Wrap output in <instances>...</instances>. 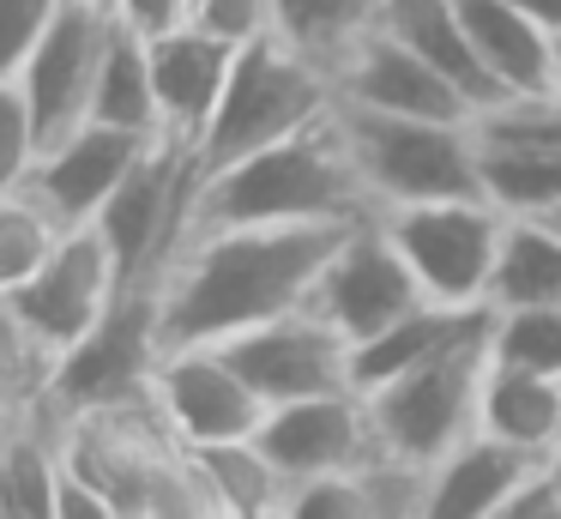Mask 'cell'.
Masks as SVG:
<instances>
[{
	"mask_svg": "<svg viewBox=\"0 0 561 519\" xmlns=\"http://www.w3.org/2000/svg\"><path fill=\"white\" fill-rule=\"evenodd\" d=\"M351 224H224L194 229L163 266L158 326L170 345H224L314 296Z\"/></svg>",
	"mask_w": 561,
	"mask_h": 519,
	"instance_id": "obj_1",
	"label": "cell"
},
{
	"mask_svg": "<svg viewBox=\"0 0 561 519\" xmlns=\"http://www.w3.org/2000/svg\"><path fill=\"white\" fill-rule=\"evenodd\" d=\"M368 212H375V200L356 176L339 115H327L320 127L260 145L236 163L199 169L194 205H187V236L224 224H356Z\"/></svg>",
	"mask_w": 561,
	"mask_h": 519,
	"instance_id": "obj_2",
	"label": "cell"
},
{
	"mask_svg": "<svg viewBox=\"0 0 561 519\" xmlns=\"http://www.w3.org/2000/svg\"><path fill=\"white\" fill-rule=\"evenodd\" d=\"M332 109H339V72L266 31L236 48L224 97L194 145V163L199 169L236 163V157L260 151V145H278L290 133L320 127Z\"/></svg>",
	"mask_w": 561,
	"mask_h": 519,
	"instance_id": "obj_3",
	"label": "cell"
},
{
	"mask_svg": "<svg viewBox=\"0 0 561 519\" xmlns=\"http://www.w3.org/2000/svg\"><path fill=\"white\" fill-rule=\"evenodd\" d=\"M339 133L356 157L375 212L387 205H423V200H465L483 193V151H477V121H423V115H387L339 97Z\"/></svg>",
	"mask_w": 561,
	"mask_h": 519,
	"instance_id": "obj_4",
	"label": "cell"
},
{
	"mask_svg": "<svg viewBox=\"0 0 561 519\" xmlns=\"http://www.w3.org/2000/svg\"><path fill=\"white\" fill-rule=\"evenodd\" d=\"M507 217L489 193L465 200H423V205H387L380 224L399 241L404 266L416 272L428 302L447 308H489L495 296V266L507 241Z\"/></svg>",
	"mask_w": 561,
	"mask_h": 519,
	"instance_id": "obj_5",
	"label": "cell"
},
{
	"mask_svg": "<svg viewBox=\"0 0 561 519\" xmlns=\"http://www.w3.org/2000/svg\"><path fill=\"white\" fill-rule=\"evenodd\" d=\"M489 369V326L471 332L465 345L440 350V357L416 362V369L392 374V381L368 386V417L387 453H404L416 465H435L440 453L477 429V393H483Z\"/></svg>",
	"mask_w": 561,
	"mask_h": 519,
	"instance_id": "obj_6",
	"label": "cell"
},
{
	"mask_svg": "<svg viewBox=\"0 0 561 519\" xmlns=\"http://www.w3.org/2000/svg\"><path fill=\"white\" fill-rule=\"evenodd\" d=\"M163 362V326H158V290L139 284L122 290L115 308L79 338L67 357H55L43 405L55 417H85V410H122L151 398Z\"/></svg>",
	"mask_w": 561,
	"mask_h": 519,
	"instance_id": "obj_7",
	"label": "cell"
},
{
	"mask_svg": "<svg viewBox=\"0 0 561 519\" xmlns=\"http://www.w3.org/2000/svg\"><path fill=\"white\" fill-rule=\"evenodd\" d=\"M194 176H199L194 151L175 145V139H158L134 169H127V181L110 193V205L91 217L98 236L110 241V253H115V266H122V284L127 290L158 284L163 266L175 260V248H182V236H187Z\"/></svg>",
	"mask_w": 561,
	"mask_h": 519,
	"instance_id": "obj_8",
	"label": "cell"
},
{
	"mask_svg": "<svg viewBox=\"0 0 561 519\" xmlns=\"http://www.w3.org/2000/svg\"><path fill=\"white\" fill-rule=\"evenodd\" d=\"M224 350H230V362L248 374V386L266 398V410L290 405V398L356 386L351 381V350L356 345L314 308V302H302V308H290V314H272V320L224 338Z\"/></svg>",
	"mask_w": 561,
	"mask_h": 519,
	"instance_id": "obj_9",
	"label": "cell"
},
{
	"mask_svg": "<svg viewBox=\"0 0 561 519\" xmlns=\"http://www.w3.org/2000/svg\"><path fill=\"white\" fill-rule=\"evenodd\" d=\"M308 302H314L351 345H363V338L387 332L392 320H404V314L428 296H423V284H416V272L404 266L399 241L387 236L380 212H368L344 229V241L332 248V260H327V272H320V284Z\"/></svg>",
	"mask_w": 561,
	"mask_h": 519,
	"instance_id": "obj_10",
	"label": "cell"
},
{
	"mask_svg": "<svg viewBox=\"0 0 561 519\" xmlns=\"http://www.w3.org/2000/svg\"><path fill=\"white\" fill-rule=\"evenodd\" d=\"M151 405L182 447L242 441L266 422V398L248 386L224 345H170L151 381Z\"/></svg>",
	"mask_w": 561,
	"mask_h": 519,
	"instance_id": "obj_11",
	"label": "cell"
},
{
	"mask_svg": "<svg viewBox=\"0 0 561 519\" xmlns=\"http://www.w3.org/2000/svg\"><path fill=\"white\" fill-rule=\"evenodd\" d=\"M122 290L127 284H122V266H115L110 241L98 236V224H79V229H67L61 248L13 290V302L31 320V332L43 338V350H49V357H67V350L115 308Z\"/></svg>",
	"mask_w": 561,
	"mask_h": 519,
	"instance_id": "obj_12",
	"label": "cell"
},
{
	"mask_svg": "<svg viewBox=\"0 0 561 519\" xmlns=\"http://www.w3.org/2000/svg\"><path fill=\"white\" fill-rule=\"evenodd\" d=\"M254 441L266 447L272 465H278L290 483L332 477V471H363L368 459L380 453V435H375V417H368L363 386L272 405Z\"/></svg>",
	"mask_w": 561,
	"mask_h": 519,
	"instance_id": "obj_13",
	"label": "cell"
},
{
	"mask_svg": "<svg viewBox=\"0 0 561 519\" xmlns=\"http://www.w3.org/2000/svg\"><path fill=\"white\" fill-rule=\"evenodd\" d=\"M103 43H110V12L98 0H67L55 12L49 36L37 43V55L19 72L31 115L43 127V145L73 133L79 121H91V91H98V67H103Z\"/></svg>",
	"mask_w": 561,
	"mask_h": 519,
	"instance_id": "obj_14",
	"label": "cell"
},
{
	"mask_svg": "<svg viewBox=\"0 0 561 519\" xmlns=\"http://www.w3.org/2000/svg\"><path fill=\"white\" fill-rule=\"evenodd\" d=\"M151 145L158 139L91 115V121H79L73 133H61V139L43 145L37 169H31V193H37L67 229H79V224H91V217L110 205V193L122 188L127 169H134Z\"/></svg>",
	"mask_w": 561,
	"mask_h": 519,
	"instance_id": "obj_15",
	"label": "cell"
},
{
	"mask_svg": "<svg viewBox=\"0 0 561 519\" xmlns=\"http://www.w3.org/2000/svg\"><path fill=\"white\" fill-rule=\"evenodd\" d=\"M339 97L344 103H363V109H387V115L477 121L471 97H465L440 67H428L411 43H399L392 31H380V24L339 60Z\"/></svg>",
	"mask_w": 561,
	"mask_h": 519,
	"instance_id": "obj_16",
	"label": "cell"
},
{
	"mask_svg": "<svg viewBox=\"0 0 561 519\" xmlns=\"http://www.w3.org/2000/svg\"><path fill=\"white\" fill-rule=\"evenodd\" d=\"M146 48H151V84H158V109H163V139L194 151L242 43L206 31L199 19H175L163 31H151Z\"/></svg>",
	"mask_w": 561,
	"mask_h": 519,
	"instance_id": "obj_17",
	"label": "cell"
},
{
	"mask_svg": "<svg viewBox=\"0 0 561 519\" xmlns=\"http://www.w3.org/2000/svg\"><path fill=\"white\" fill-rule=\"evenodd\" d=\"M549 453H525L513 441L471 429L453 453L428 465V519H501L507 495L543 465Z\"/></svg>",
	"mask_w": 561,
	"mask_h": 519,
	"instance_id": "obj_18",
	"label": "cell"
},
{
	"mask_svg": "<svg viewBox=\"0 0 561 519\" xmlns=\"http://www.w3.org/2000/svg\"><path fill=\"white\" fill-rule=\"evenodd\" d=\"M459 19L501 97L556 91V31L525 19L513 0H459Z\"/></svg>",
	"mask_w": 561,
	"mask_h": 519,
	"instance_id": "obj_19",
	"label": "cell"
},
{
	"mask_svg": "<svg viewBox=\"0 0 561 519\" xmlns=\"http://www.w3.org/2000/svg\"><path fill=\"white\" fill-rule=\"evenodd\" d=\"M477 429L513 441L525 453H561V381L556 374L519 369V362H501L489 350L483 369V393H477Z\"/></svg>",
	"mask_w": 561,
	"mask_h": 519,
	"instance_id": "obj_20",
	"label": "cell"
},
{
	"mask_svg": "<svg viewBox=\"0 0 561 519\" xmlns=\"http://www.w3.org/2000/svg\"><path fill=\"white\" fill-rule=\"evenodd\" d=\"M380 31H392L399 43H411L428 67H440L477 109L501 103L489 67L477 60V43L459 19V0H380Z\"/></svg>",
	"mask_w": 561,
	"mask_h": 519,
	"instance_id": "obj_21",
	"label": "cell"
},
{
	"mask_svg": "<svg viewBox=\"0 0 561 519\" xmlns=\"http://www.w3.org/2000/svg\"><path fill=\"white\" fill-rule=\"evenodd\" d=\"M489 326V308H447V302H416L404 320H392L387 332L363 338V345L351 350V381L363 386H380L392 381V374L416 369V362L440 357V350L465 345L471 332H483Z\"/></svg>",
	"mask_w": 561,
	"mask_h": 519,
	"instance_id": "obj_22",
	"label": "cell"
},
{
	"mask_svg": "<svg viewBox=\"0 0 561 519\" xmlns=\"http://www.w3.org/2000/svg\"><path fill=\"white\" fill-rule=\"evenodd\" d=\"M194 471L206 483V501L218 519H284L290 507V477L272 465V453L242 435V441H211V447H187Z\"/></svg>",
	"mask_w": 561,
	"mask_h": 519,
	"instance_id": "obj_23",
	"label": "cell"
},
{
	"mask_svg": "<svg viewBox=\"0 0 561 519\" xmlns=\"http://www.w3.org/2000/svg\"><path fill=\"white\" fill-rule=\"evenodd\" d=\"M151 31L110 19V43H103V67H98V91H91V115L115 121L127 133L163 139V109H158V84H151Z\"/></svg>",
	"mask_w": 561,
	"mask_h": 519,
	"instance_id": "obj_24",
	"label": "cell"
},
{
	"mask_svg": "<svg viewBox=\"0 0 561 519\" xmlns=\"http://www.w3.org/2000/svg\"><path fill=\"white\" fill-rule=\"evenodd\" d=\"M537 302H561V224L507 217L489 308H537Z\"/></svg>",
	"mask_w": 561,
	"mask_h": 519,
	"instance_id": "obj_25",
	"label": "cell"
},
{
	"mask_svg": "<svg viewBox=\"0 0 561 519\" xmlns=\"http://www.w3.org/2000/svg\"><path fill=\"white\" fill-rule=\"evenodd\" d=\"M375 24H380V0H272V36L327 60L332 72Z\"/></svg>",
	"mask_w": 561,
	"mask_h": 519,
	"instance_id": "obj_26",
	"label": "cell"
},
{
	"mask_svg": "<svg viewBox=\"0 0 561 519\" xmlns=\"http://www.w3.org/2000/svg\"><path fill=\"white\" fill-rule=\"evenodd\" d=\"M483 193L513 217H543L561 205V151H537V145H507V139H483Z\"/></svg>",
	"mask_w": 561,
	"mask_h": 519,
	"instance_id": "obj_27",
	"label": "cell"
},
{
	"mask_svg": "<svg viewBox=\"0 0 561 519\" xmlns=\"http://www.w3.org/2000/svg\"><path fill=\"white\" fill-rule=\"evenodd\" d=\"M61 236H67V224L31 193V181L13 193H0V290L25 284V278L61 248Z\"/></svg>",
	"mask_w": 561,
	"mask_h": 519,
	"instance_id": "obj_28",
	"label": "cell"
},
{
	"mask_svg": "<svg viewBox=\"0 0 561 519\" xmlns=\"http://www.w3.org/2000/svg\"><path fill=\"white\" fill-rule=\"evenodd\" d=\"M49 369H55V357L43 350V338L31 332L25 314H19L13 290H0V410L43 405Z\"/></svg>",
	"mask_w": 561,
	"mask_h": 519,
	"instance_id": "obj_29",
	"label": "cell"
},
{
	"mask_svg": "<svg viewBox=\"0 0 561 519\" xmlns=\"http://www.w3.org/2000/svg\"><path fill=\"white\" fill-rule=\"evenodd\" d=\"M489 350L501 362L556 374L561 381V302H537V308H489Z\"/></svg>",
	"mask_w": 561,
	"mask_h": 519,
	"instance_id": "obj_30",
	"label": "cell"
},
{
	"mask_svg": "<svg viewBox=\"0 0 561 519\" xmlns=\"http://www.w3.org/2000/svg\"><path fill=\"white\" fill-rule=\"evenodd\" d=\"M37 157H43V127H37V115H31L19 79H0V193L25 188L31 169H37Z\"/></svg>",
	"mask_w": 561,
	"mask_h": 519,
	"instance_id": "obj_31",
	"label": "cell"
},
{
	"mask_svg": "<svg viewBox=\"0 0 561 519\" xmlns=\"http://www.w3.org/2000/svg\"><path fill=\"white\" fill-rule=\"evenodd\" d=\"M284 519H368L363 471H332V477L290 483V507H284Z\"/></svg>",
	"mask_w": 561,
	"mask_h": 519,
	"instance_id": "obj_32",
	"label": "cell"
},
{
	"mask_svg": "<svg viewBox=\"0 0 561 519\" xmlns=\"http://www.w3.org/2000/svg\"><path fill=\"white\" fill-rule=\"evenodd\" d=\"M67 0H0V79H19Z\"/></svg>",
	"mask_w": 561,
	"mask_h": 519,
	"instance_id": "obj_33",
	"label": "cell"
},
{
	"mask_svg": "<svg viewBox=\"0 0 561 519\" xmlns=\"http://www.w3.org/2000/svg\"><path fill=\"white\" fill-rule=\"evenodd\" d=\"M187 19H199L206 31L230 36V43H254L272 31V0H199Z\"/></svg>",
	"mask_w": 561,
	"mask_h": 519,
	"instance_id": "obj_34",
	"label": "cell"
},
{
	"mask_svg": "<svg viewBox=\"0 0 561 519\" xmlns=\"http://www.w3.org/2000/svg\"><path fill=\"white\" fill-rule=\"evenodd\" d=\"M110 19H122V24H134V31H163V24H175V19H187L182 12V0H98Z\"/></svg>",
	"mask_w": 561,
	"mask_h": 519,
	"instance_id": "obj_35",
	"label": "cell"
},
{
	"mask_svg": "<svg viewBox=\"0 0 561 519\" xmlns=\"http://www.w3.org/2000/svg\"><path fill=\"white\" fill-rule=\"evenodd\" d=\"M513 7H519L525 19H537L543 31H556V36H561V0H513Z\"/></svg>",
	"mask_w": 561,
	"mask_h": 519,
	"instance_id": "obj_36",
	"label": "cell"
},
{
	"mask_svg": "<svg viewBox=\"0 0 561 519\" xmlns=\"http://www.w3.org/2000/svg\"><path fill=\"white\" fill-rule=\"evenodd\" d=\"M556 91H561V36H556Z\"/></svg>",
	"mask_w": 561,
	"mask_h": 519,
	"instance_id": "obj_37",
	"label": "cell"
},
{
	"mask_svg": "<svg viewBox=\"0 0 561 519\" xmlns=\"http://www.w3.org/2000/svg\"><path fill=\"white\" fill-rule=\"evenodd\" d=\"M543 217H549V224H561V205H556V212H543Z\"/></svg>",
	"mask_w": 561,
	"mask_h": 519,
	"instance_id": "obj_38",
	"label": "cell"
},
{
	"mask_svg": "<svg viewBox=\"0 0 561 519\" xmlns=\"http://www.w3.org/2000/svg\"><path fill=\"white\" fill-rule=\"evenodd\" d=\"M194 7H199V0H182V12H194Z\"/></svg>",
	"mask_w": 561,
	"mask_h": 519,
	"instance_id": "obj_39",
	"label": "cell"
},
{
	"mask_svg": "<svg viewBox=\"0 0 561 519\" xmlns=\"http://www.w3.org/2000/svg\"><path fill=\"white\" fill-rule=\"evenodd\" d=\"M556 477H561V453H556Z\"/></svg>",
	"mask_w": 561,
	"mask_h": 519,
	"instance_id": "obj_40",
	"label": "cell"
}]
</instances>
